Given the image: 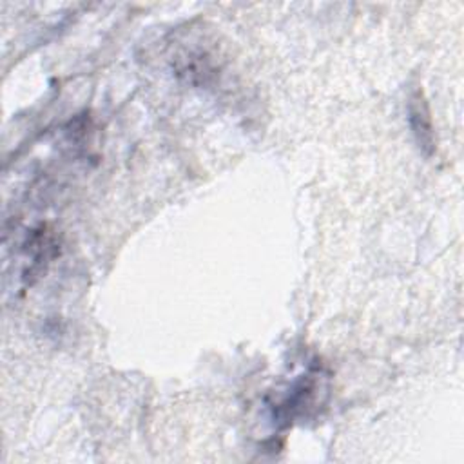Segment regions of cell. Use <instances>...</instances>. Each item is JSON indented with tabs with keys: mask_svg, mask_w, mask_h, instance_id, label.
Instances as JSON below:
<instances>
[{
	"mask_svg": "<svg viewBox=\"0 0 464 464\" xmlns=\"http://www.w3.org/2000/svg\"><path fill=\"white\" fill-rule=\"evenodd\" d=\"M408 114H410V125L415 134V140L419 147L424 150V154H431L435 149V140H433V127H431V118L428 105L420 94V91H415L410 96L408 102Z\"/></svg>",
	"mask_w": 464,
	"mask_h": 464,
	"instance_id": "obj_1",
	"label": "cell"
},
{
	"mask_svg": "<svg viewBox=\"0 0 464 464\" xmlns=\"http://www.w3.org/2000/svg\"><path fill=\"white\" fill-rule=\"evenodd\" d=\"M315 390H317V382L314 379V375H304L301 377L290 395L283 401L281 404V415L285 420H290V419H295L299 415H304L306 408H310L312 401H314V395H315Z\"/></svg>",
	"mask_w": 464,
	"mask_h": 464,
	"instance_id": "obj_2",
	"label": "cell"
}]
</instances>
